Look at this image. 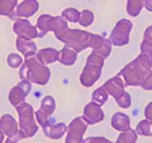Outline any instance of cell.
Listing matches in <instances>:
<instances>
[{
    "label": "cell",
    "mask_w": 152,
    "mask_h": 143,
    "mask_svg": "<svg viewBox=\"0 0 152 143\" xmlns=\"http://www.w3.org/2000/svg\"><path fill=\"white\" fill-rule=\"evenodd\" d=\"M132 28V24L129 22H127L126 19H123L122 22L118 23V26L114 28V31L110 36V41L113 45L115 46H124L126 43H128V39H129V31Z\"/></svg>",
    "instance_id": "6da1fadb"
},
{
    "label": "cell",
    "mask_w": 152,
    "mask_h": 143,
    "mask_svg": "<svg viewBox=\"0 0 152 143\" xmlns=\"http://www.w3.org/2000/svg\"><path fill=\"white\" fill-rule=\"evenodd\" d=\"M38 5L39 4L37 0H24L18 7V14L22 17H31L32 14H34V12H37Z\"/></svg>",
    "instance_id": "7a4b0ae2"
},
{
    "label": "cell",
    "mask_w": 152,
    "mask_h": 143,
    "mask_svg": "<svg viewBox=\"0 0 152 143\" xmlns=\"http://www.w3.org/2000/svg\"><path fill=\"white\" fill-rule=\"evenodd\" d=\"M112 125H113V128H115V129H118V131L124 132L123 127H124L126 129H129V118H128L127 115H124V114H122V113H118L113 117Z\"/></svg>",
    "instance_id": "3957f363"
},
{
    "label": "cell",
    "mask_w": 152,
    "mask_h": 143,
    "mask_svg": "<svg viewBox=\"0 0 152 143\" xmlns=\"http://www.w3.org/2000/svg\"><path fill=\"white\" fill-rule=\"evenodd\" d=\"M143 5H145V0H127V12L132 17H136L140 14Z\"/></svg>",
    "instance_id": "277c9868"
},
{
    "label": "cell",
    "mask_w": 152,
    "mask_h": 143,
    "mask_svg": "<svg viewBox=\"0 0 152 143\" xmlns=\"http://www.w3.org/2000/svg\"><path fill=\"white\" fill-rule=\"evenodd\" d=\"M58 58H60V61H61V62H62L64 65L70 66V65H72V63L75 62L76 55L72 51H70V50H67V48L65 47V48L62 50V52H61V53H58Z\"/></svg>",
    "instance_id": "5b68a950"
},
{
    "label": "cell",
    "mask_w": 152,
    "mask_h": 143,
    "mask_svg": "<svg viewBox=\"0 0 152 143\" xmlns=\"http://www.w3.org/2000/svg\"><path fill=\"white\" fill-rule=\"evenodd\" d=\"M17 5V0H0V14L1 15H10V12Z\"/></svg>",
    "instance_id": "8992f818"
},
{
    "label": "cell",
    "mask_w": 152,
    "mask_h": 143,
    "mask_svg": "<svg viewBox=\"0 0 152 143\" xmlns=\"http://www.w3.org/2000/svg\"><path fill=\"white\" fill-rule=\"evenodd\" d=\"M38 56L45 57V60L42 61V63H51V62H55V60L58 57V53L52 48H45V50H42V52L38 53Z\"/></svg>",
    "instance_id": "52a82bcc"
},
{
    "label": "cell",
    "mask_w": 152,
    "mask_h": 143,
    "mask_svg": "<svg viewBox=\"0 0 152 143\" xmlns=\"http://www.w3.org/2000/svg\"><path fill=\"white\" fill-rule=\"evenodd\" d=\"M79 17H80V13L74 8L65 9L64 13H62V18L67 19L70 22H79Z\"/></svg>",
    "instance_id": "ba28073f"
},
{
    "label": "cell",
    "mask_w": 152,
    "mask_h": 143,
    "mask_svg": "<svg viewBox=\"0 0 152 143\" xmlns=\"http://www.w3.org/2000/svg\"><path fill=\"white\" fill-rule=\"evenodd\" d=\"M107 99H108V94H107V91L103 94V88L98 89L93 94V101L95 104H99V105H103V104L107 101Z\"/></svg>",
    "instance_id": "9c48e42d"
},
{
    "label": "cell",
    "mask_w": 152,
    "mask_h": 143,
    "mask_svg": "<svg viewBox=\"0 0 152 143\" xmlns=\"http://www.w3.org/2000/svg\"><path fill=\"white\" fill-rule=\"evenodd\" d=\"M42 110H46L45 113L47 114H52L55 110V101H53V98L52 96H47L43 99L42 101Z\"/></svg>",
    "instance_id": "30bf717a"
},
{
    "label": "cell",
    "mask_w": 152,
    "mask_h": 143,
    "mask_svg": "<svg viewBox=\"0 0 152 143\" xmlns=\"http://www.w3.org/2000/svg\"><path fill=\"white\" fill-rule=\"evenodd\" d=\"M79 20H80V24L81 26H90L93 23V13L89 10L81 12L80 13V17H79Z\"/></svg>",
    "instance_id": "8fae6325"
},
{
    "label": "cell",
    "mask_w": 152,
    "mask_h": 143,
    "mask_svg": "<svg viewBox=\"0 0 152 143\" xmlns=\"http://www.w3.org/2000/svg\"><path fill=\"white\" fill-rule=\"evenodd\" d=\"M8 63L10 67H18V66H20L22 65V58H20V56H18V55H10L9 56V58H8Z\"/></svg>",
    "instance_id": "7c38bea8"
},
{
    "label": "cell",
    "mask_w": 152,
    "mask_h": 143,
    "mask_svg": "<svg viewBox=\"0 0 152 143\" xmlns=\"http://www.w3.org/2000/svg\"><path fill=\"white\" fill-rule=\"evenodd\" d=\"M145 41L147 42V43L152 45V26L148 27L146 29V34H145Z\"/></svg>",
    "instance_id": "4fadbf2b"
},
{
    "label": "cell",
    "mask_w": 152,
    "mask_h": 143,
    "mask_svg": "<svg viewBox=\"0 0 152 143\" xmlns=\"http://www.w3.org/2000/svg\"><path fill=\"white\" fill-rule=\"evenodd\" d=\"M145 114H146V117H147V118L151 119V120H152V103L150 104L148 107L146 108V112H145Z\"/></svg>",
    "instance_id": "5bb4252c"
},
{
    "label": "cell",
    "mask_w": 152,
    "mask_h": 143,
    "mask_svg": "<svg viewBox=\"0 0 152 143\" xmlns=\"http://www.w3.org/2000/svg\"><path fill=\"white\" fill-rule=\"evenodd\" d=\"M145 7L148 9L150 12H152V0H145Z\"/></svg>",
    "instance_id": "9a60e30c"
},
{
    "label": "cell",
    "mask_w": 152,
    "mask_h": 143,
    "mask_svg": "<svg viewBox=\"0 0 152 143\" xmlns=\"http://www.w3.org/2000/svg\"><path fill=\"white\" fill-rule=\"evenodd\" d=\"M3 141V132H0V143H1Z\"/></svg>",
    "instance_id": "2e32d148"
}]
</instances>
